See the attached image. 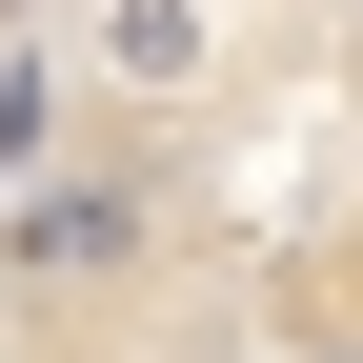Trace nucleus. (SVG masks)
Wrapping results in <instances>:
<instances>
[{
	"label": "nucleus",
	"mask_w": 363,
	"mask_h": 363,
	"mask_svg": "<svg viewBox=\"0 0 363 363\" xmlns=\"http://www.w3.org/2000/svg\"><path fill=\"white\" fill-rule=\"evenodd\" d=\"M0 363H363V0H81Z\"/></svg>",
	"instance_id": "nucleus-1"
},
{
	"label": "nucleus",
	"mask_w": 363,
	"mask_h": 363,
	"mask_svg": "<svg viewBox=\"0 0 363 363\" xmlns=\"http://www.w3.org/2000/svg\"><path fill=\"white\" fill-rule=\"evenodd\" d=\"M61 21H81V0H0V202H21V162H40V101H61Z\"/></svg>",
	"instance_id": "nucleus-2"
}]
</instances>
